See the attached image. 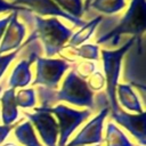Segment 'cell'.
Here are the masks:
<instances>
[{"mask_svg": "<svg viewBox=\"0 0 146 146\" xmlns=\"http://www.w3.org/2000/svg\"><path fill=\"white\" fill-rule=\"evenodd\" d=\"M100 21H102V16H97L96 18L91 19L89 23L84 24L76 33H74V34L71 36V40H70V42H68V46H70L71 48H76L79 44H81V43H83L84 41H87V40L91 36V34L94 33L96 26L99 24Z\"/></svg>", "mask_w": 146, "mask_h": 146, "instance_id": "9a60e30c", "label": "cell"}, {"mask_svg": "<svg viewBox=\"0 0 146 146\" xmlns=\"http://www.w3.org/2000/svg\"><path fill=\"white\" fill-rule=\"evenodd\" d=\"M94 70H95V65H94L92 63L87 62V63H79V64L75 66V68H74L73 71H74L81 79L84 80V78L88 76L90 73H92Z\"/></svg>", "mask_w": 146, "mask_h": 146, "instance_id": "7402d4cb", "label": "cell"}, {"mask_svg": "<svg viewBox=\"0 0 146 146\" xmlns=\"http://www.w3.org/2000/svg\"><path fill=\"white\" fill-rule=\"evenodd\" d=\"M136 36H132L130 40H128L122 47H120L116 50H102L103 62H104V71L106 75V84H107V97H108V104L111 106V112H116L120 107L116 102L115 97V90L117 86V79L120 75V67H121V60L125 52L133 46V42L136 41Z\"/></svg>", "mask_w": 146, "mask_h": 146, "instance_id": "277c9868", "label": "cell"}, {"mask_svg": "<svg viewBox=\"0 0 146 146\" xmlns=\"http://www.w3.org/2000/svg\"><path fill=\"white\" fill-rule=\"evenodd\" d=\"M47 112L54 113L59 121L58 132L60 135L59 146H65L70 135L78 128V125L84 121L91 113L90 110L86 111H75L64 105H57L55 107H44Z\"/></svg>", "mask_w": 146, "mask_h": 146, "instance_id": "5b68a950", "label": "cell"}, {"mask_svg": "<svg viewBox=\"0 0 146 146\" xmlns=\"http://www.w3.org/2000/svg\"><path fill=\"white\" fill-rule=\"evenodd\" d=\"M52 1L63 11L75 18H80L83 13L82 0H52Z\"/></svg>", "mask_w": 146, "mask_h": 146, "instance_id": "d6986e66", "label": "cell"}, {"mask_svg": "<svg viewBox=\"0 0 146 146\" xmlns=\"http://www.w3.org/2000/svg\"><path fill=\"white\" fill-rule=\"evenodd\" d=\"M36 62V78L33 84H43L48 89L57 87L64 72L70 67V64L63 59H50L38 57Z\"/></svg>", "mask_w": 146, "mask_h": 146, "instance_id": "8992f818", "label": "cell"}, {"mask_svg": "<svg viewBox=\"0 0 146 146\" xmlns=\"http://www.w3.org/2000/svg\"><path fill=\"white\" fill-rule=\"evenodd\" d=\"M104 83H105V79H104V76H103L99 72H95V73L91 75L90 80H89V84H88V87L90 86V88H91L92 90H99V89L103 88ZM91 89H90V90H91Z\"/></svg>", "mask_w": 146, "mask_h": 146, "instance_id": "cb8c5ba5", "label": "cell"}, {"mask_svg": "<svg viewBox=\"0 0 146 146\" xmlns=\"http://www.w3.org/2000/svg\"><path fill=\"white\" fill-rule=\"evenodd\" d=\"M125 6L124 0H94L90 2L89 7L97 9L104 14H114L120 11Z\"/></svg>", "mask_w": 146, "mask_h": 146, "instance_id": "e0dca14e", "label": "cell"}, {"mask_svg": "<svg viewBox=\"0 0 146 146\" xmlns=\"http://www.w3.org/2000/svg\"><path fill=\"white\" fill-rule=\"evenodd\" d=\"M9 21H10V15L7 16V17H5V18H2V19H0V39H1L2 34L5 33V31H6V29H7V25H8Z\"/></svg>", "mask_w": 146, "mask_h": 146, "instance_id": "4316f807", "label": "cell"}, {"mask_svg": "<svg viewBox=\"0 0 146 146\" xmlns=\"http://www.w3.org/2000/svg\"><path fill=\"white\" fill-rule=\"evenodd\" d=\"M11 128H13V125H0V144L8 136Z\"/></svg>", "mask_w": 146, "mask_h": 146, "instance_id": "484cf974", "label": "cell"}, {"mask_svg": "<svg viewBox=\"0 0 146 146\" xmlns=\"http://www.w3.org/2000/svg\"><path fill=\"white\" fill-rule=\"evenodd\" d=\"M26 10L25 7L21 6H15L10 2H7L6 0H0V13H6V11H11V13H21Z\"/></svg>", "mask_w": 146, "mask_h": 146, "instance_id": "d4e9b609", "label": "cell"}, {"mask_svg": "<svg viewBox=\"0 0 146 146\" xmlns=\"http://www.w3.org/2000/svg\"><path fill=\"white\" fill-rule=\"evenodd\" d=\"M111 116L121 125H123L127 130H129L139 141L140 145H145V133H146V124H145V112L132 115L128 114L121 108L116 112H111Z\"/></svg>", "mask_w": 146, "mask_h": 146, "instance_id": "9c48e42d", "label": "cell"}, {"mask_svg": "<svg viewBox=\"0 0 146 146\" xmlns=\"http://www.w3.org/2000/svg\"><path fill=\"white\" fill-rule=\"evenodd\" d=\"M1 89H2V86H0V91H1Z\"/></svg>", "mask_w": 146, "mask_h": 146, "instance_id": "f546056e", "label": "cell"}, {"mask_svg": "<svg viewBox=\"0 0 146 146\" xmlns=\"http://www.w3.org/2000/svg\"><path fill=\"white\" fill-rule=\"evenodd\" d=\"M18 13L10 14V21L5 31L3 40L0 44V54L10 51L13 49H18L21 46L24 35H25V26L17 21Z\"/></svg>", "mask_w": 146, "mask_h": 146, "instance_id": "8fae6325", "label": "cell"}, {"mask_svg": "<svg viewBox=\"0 0 146 146\" xmlns=\"http://www.w3.org/2000/svg\"><path fill=\"white\" fill-rule=\"evenodd\" d=\"M116 89H117L119 100L125 108L137 113H143V108L139 103V99L129 84H119L116 86Z\"/></svg>", "mask_w": 146, "mask_h": 146, "instance_id": "5bb4252c", "label": "cell"}, {"mask_svg": "<svg viewBox=\"0 0 146 146\" xmlns=\"http://www.w3.org/2000/svg\"><path fill=\"white\" fill-rule=\"evenodd\" d=\"M38 91L41 100L40 107H50L51 104L58 100H65L78 106L94 107L92 91L88 87V83L74 71H71L67 74L59 91H55L46 87H40Z\"/></svg>", "mask_w": 146, "mask_h": 146, "instance_id": "6da1fadb", "label": "cell"}, {"mask_svg": "<svg viewBox=\"0 0 146 146\" xmlns=\"http://www.w3.org/2000/svg\"><path fill=\"white\" fill-rule=\"evenodd\" d=\"M2 104V121L6 125H9L17 119V105L15 102V90L8 89L1 97Z\"/></svg>", "mask_w": 146, "mask_h": 146, "instance_id": "4fadbf2b", "label": "cell"}, {"mask_svg": "<svg viewBox=\"0 0 146 146\" xmlns=\"http://www.w3.org/2000/svg\"><path fill=\"white\" fill-rule=\"evenodd\" d=\"M107 146H133L127 137L120 131L113 123H108L107 125V135H106Z\"/></svg>", "mask_w": 146, "mask_h": 146, "instance_id": "ac0fdd59", "label": "cell"}, {"mask_svg": "<svg viewBox=\"0 0 146 146\" xmlns=\"http://www.w3.org/2000/svg\"><path fill=\"white\" fill-rule=\"evenodd\" d=\"M5 146H16V145H14V144H7V145H5Z\"/></svg>", "mask_w": 146, "mask_h": 146, "instance_id": "f1b7e54d", "label": "cell"}, {"mask_svg": "<svg viewBox=\"0 0 146 146\" xmlns=\"http://www.w3.org/2000/svg\"><path fill=\"white\" fill-rule=\"evenodd\" d=\"M32 123L36 127L42 140L47 146H56L57 135H58V124L52 117L51 113L47 112L44 107L35 108V113H24Z\"/></svg>", "mask_w": 146, "mask_h": 146, "instance_id": "52a82bcc", "label": "cell"}, {"mask_svg": "<svg viewBox=\"0 0 146 146\" xmlns=\"http://www.w3.org/2000/svg\"><path fill=\"white\" fill-rule=\"evenodd\" d=\"M97 146H99V145H97Z\"/></svg>", "mask_w": 146, "mask_h": 146, "instance_id": "4dcf8cb0", "label": "cell"}, {"mask_svg": "<svg viewBox=\"0 0 146 146\" xmlns=\"http://www.w3.org/2000/svg\"><path fill=\"white\" fill-rule=\"evenodd\" d=\"M91 1H92V0H86V3H84V8H83L84 10H87V9L89 8V5H90V2H91Z\"/></svg>", "mask_w": 146, "mask_h": 146, "instance_id": "83f0119b", "label": "cell"}, {"mask_svg": "<svg viewBox=\"0 0 146 146\" xmlns=\"http://www.w3.org/2000/svg\"><path fill=\"white\" fill-rule=\"evenodd\" d=\"M108 113V108L105 107L102 110V112L92 119L80 132L79 135L68 144V146H82L87 144H94V143H100L102 141V129H103V122Z\"/></svg>", "mask_w": 146, "mask_h": 146, "instance_id": "30bf717a", "label": "cell"}, {"mask_svg": "<svg viewBox=\"0 0 146 146\" xmlns=\"http://www.w3.org/2000/svg\"><path fill=\"white\" fill-rule=\"evenodd\" d=\"M33 60V57H31V59L25 60L22 59L14 68L10 78H9V87H11V89L18 88V87H25L31 82V71H30V65L31 62Z\"/></svg>", "mask_w": 146, "mask_h": 146, "instance_id": "7c38bea8", "label": "cell"}, {"mask_svg": "<svg viewBox=\"0 0 146 146\" xmlns=\"http://www.w3.org/2000/svg\"><path fill=\"white\" fill-rule=\"evenodd\" d=\"M16 105L21 107H33L35 104V96L33 89H24L17 92L15 96Z\"/></svg>", "mask_w": 146, "mask_h": 146, "instance_id": "ffe728a7", "label": "cell"}, {"mask_svg": "<svg viewBox=\"0 0 146 146\" xmlns=\"http://www.w3.org/2000/svg\"><path fill=\"white\" fill-rule=\"evenodd\" d=\"M15 136L25 146H41L34 135L32 124L30 122H24L23 124L17 125L15 129Z\"/></svg>", "mask_w": 146, "mask_h": 146, "instance_id": "2e32d148", "label": "cell"}, {"mask_svg": "<svg viewBox=\"0 0 146 146\" xmlns=\"http://www.w3.org/2000/svg\"><path fill=\"white\" fill-rule=\"evenodd\" d=\"M18 14L25 19H30V22L34 23V32L32 35L41 40L47 56H54L59 52L65 42L72 36V30L64 26L56 17L44 19L32 14L27 9Z\"/></svg>", "mask_w": 146, "mask_h": 146, "instance_id": "7a4b0ae2", "label": "cell"}, {"mask_svg": "<svg viewBox=\"0 0 146 146\" xmlns=\"http://www.w3.org/2000/svg\"><path fill=\"white\" fill-rule=\"evenodd\" d=\"M146 26V6L145 0H132L130 7L120 24L107 34L100 36L97 43H104L111 41L112 44H116L122 34H132L139 38L145 31Z\"/></svg>", "mask_w": 146, "mask_h": 146, "instance_id": "3957f363", "label": "cell"}, {"mask_svg": "<svg viewBox=\"0 0 146 146\" xmlns=\"http://www.w3.org/2000/svg\"><path fill=\"white\" fill-rule=\"evenodd\" d=\"M13 5L21 6L30 10L31 13L34 11L41 16H60L63 18H66L71 23H73L76 26H83L84 23L80 18H75L65 11H63L52 0H14Z\"/></svg>", "mask_w": 146, "mask_h": 146, "instance_id": "ba28073f", "label": "cell"}, {"mask_svg": "<svg viewBox=\"0 0 146 146\" xmlns=\"http://www.w3.org/2000/svg\"><path fill=\"white\" fill-rule=\"evenodd\" d=\"M18 52H19V49H16L15 51H13V52H10V54L3 55V56L0 55V78L2 76V74L5 73V71H6V68L8 67V65L13 62V59L17 56Z\"/></svg>", "mask_w": 146, "mask_h": 146, "instance_id": "603a6c76", "label": "cell"}, {"mask_svg": "<svg viewBox=\"0 0 146 146\" xmlns=\"http://www.w3.org/2000/svg\"><path fill=\"white\" fill-rule=\"evenodd\" d=\"M76 56L79 57H82V58H86V59H98V47L96 44H91V43H88V44H82L80 48H73Z\"/></svg>", "mask_w": 146, "mask_h": 146, "instance_id": "44dd1931", "label": "cell"}]
</instances>
